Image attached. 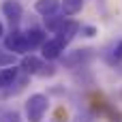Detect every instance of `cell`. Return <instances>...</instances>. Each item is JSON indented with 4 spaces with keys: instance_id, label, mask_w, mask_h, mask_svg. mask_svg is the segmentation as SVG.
<instances>
[{
    "instance_id": "1",
    "label": "cell",
    "mask_w": 122,
    "mask_h": 122,
    "mask_svg": "<svg viewBox=\"0 0 122 122\" xmlns=\"http://www.w3.org/2000/svg\"><path fill=\"white\" fill-rule=\"evenodd\" d=\"M26 120L28 122H43L47 109H49V99L43 94V92H34L26 99Z\"/></svg>"
},
{
    "instance_id": "2",
    "label": "cell",
    "mask_w": 122,
    "mask_h": 122,
    "mask_svg": "<svg viewBox=\"0 0 122 122\" xmlns=\"http://www.w3.org/2000/svg\"><path fill=\"white\" fill-rule=\"evenodd\" d=\"M2 43H4V49L11 51V54L28 56V51H30V47H28V43H26V34H24V30H17V28H13V30L2 39Z\"/></svg>"
},
{
    "instance_id": "3",
    "label": "cell",
    "mask_w": 122,
    "mask_h": 122,
    "mask_svg": "<svg viewBox=\"0 0 122 122\" xmlns=\"http://www.w3.org/2000/svg\"><path fill=\"white\" fill-rule=\"evenodd\" d=\"M0 11H2V15L9 19V24L15 28L19 21H21V15H24V9H21V4L17 2V0H2V4H0Z\"/></svg>"
},
{
    "instance_id": "4",
    "label": "cell",
    "mask_w": 122,
    "mask_h": 122,
    "mask_svg": "<svg viewBox=\"0 0 122 122\" xmlns=\"http://www.w3.org/2000/svg\"><path fill=\"white\" fill-rule=\"evenodd\" d=\"M66 45L58 39V36H51L45 41V45L41 47V54H43V60H58L62 54H64Z\"/></svg>"
},
{
    "instance_id": "5",
    "label": "cell",
    "mask_w": 122,
    "mask_h": 122,
    "mask_svg": "<svg viewBox=\"0 0 122 122\" xmlns=\"http://www.w3.org/2000/svg\"><path fill=\"white\" fill-rule=\"evenodd\" d=\"M19 69H21L24 73H30V75H36V73L41 75V69H45V60H43V58H39V56L28 54V56H24V58H21Z\"/></svg>"
},
{
    "instance_id": "6",
    "label": "cell",
    "mask_w": 122,
    "mask_h": 122,
    "mask_svg": "<svg viewBox=\"0 0 122 122\" xmlns=\"http://www.w3.org/2000/svg\"><path fill=\"white\" fill-rule=\"evenodd\" d=\"M24 34H26V43H28L30 49L43 47L45 41H47V34H45L43 28H28V30H24Z\"/></svg>"
},
{
    "instance_id": "7",
    "label": "cell",
    "mask_w": 122,
    "mask_h": 122,
    "mask_svg": "<svg viewBox=\"0 0 122 122\" xmlns=\"http://www.w3.org/2000/svg\"><path fill=\"white\" fill-rule=\"evenodd\" d=\"M79 30H81V28H79V24H77V21L66 19V21H64V26L60 28V32H58L56 36H58V39H60L64 45H69V43H71V41L77 36V32H79Z\"/></svg>"
},
{
    "instance_id": "8",
    "label": "cell",
    "mask_w": 122,
    "mask_h": 122,
    "mask_svg": "<svg viewBox=\"0 0 122 122\" xmlns=\"http://www.w3.org/2000/svg\"><path fill=\"white\" fill-rule=\"evenodd\" d=\"M60 9V0H36L34 2V11L43 17H51L56 15Z\"/></svg>"
},
{
    "instance_id": "9",
    "label": "cell",
    "mask_w": 122,
    "mask_h": 122,
    "mask_svg": "<svg viewBox=\"0 0 122 122\" xmlns=\"http://www.w3.org/2000/svg\"><path fill=\"white\" fill-rule=\"evenodd\" d=\"M90 58H92V49H90V47H81V49L71 51V54L64 58V62H66V66H77L79 62H88Z\"/></svg>"
},
{
    "instance_id": "10",
    "label": "cell",
    "mask_w": 122,
    "mask_h": 122,
    "mask_svg": "<svg viewBox=\"0 0 122 122\" xmlns=\"http://www.w3.org/2000/svg\"><path fill=\"white\" fill-rule=\"evenodd\" d=\"M17 75H19V69L17 66H4V69H0V88L13 86L15 79H17Z\"/></svg>"
},
{
    "instance_id": "11",
    "label": "cell",
    "mask_w": 122,
    "mask_h": 122,
    "mask_svg": "<svg viewBox=\"0 0 122 122\" xmlns=\"http://www.w3.org/2000/svg\"><path fill=\"white\" fill-rule=\"evenodd\" d=\"M84 6V0H60V11L64 17H73L81 11Z\"/></svg>"
},
{
    "instance_id": "12",
    "label": "cell",
    "mask_w": 122,
    "mask_h": 122,
    "mask_svg": "<svg viewBox=\"0 0 122 122\" xmlns=\"http://www.w3.org/2000/svg\"><path fill=\"white\" fill-rule=\"evenodd\" d=\"M64 21H66V19H64V15H58V13H56V15H51V17H45V28H47L49 32L58 34V32H60V28L64 26Z\"/></svg>"
},
{
    "instance_id": "13",
    "label": "cell",
    "mask_w": 122,
    "mask_h": 122,
    "mask_svg": "<svg viewBox=\"0 0 122 122\" xmlns=\"http://www.w3.org/2000/svg\"><path fill=\"white\" fill-rule=\"evenodd\" d=\"M0 122H21L17 112H2L0 114Z\"/></svg>"
},
{
    "instance_id": "14",
    "label": "cell",
    "mask_w": 122,
    "mask_h": 122,
    "mask_svg": "<svg viewBox=\"0 0 122 122\" xmlns=\"http://www.w3.org/2000/svg\"><path fill=\"white\" fill-rule=\"evenodd\" d=\"M81 32H84V36H94L99 30H97L94 26H81Z\"/></svg>"
},
{
    "instance_id": "15",
    "label": "cell",
    "mask_w": 122,
    "mask_h": 122,
    "mask_svg": "<svg viewBox=\"0 0 122 122\" xmlns=\"http://www.w3.org/2000/svg\"><path fill=\"white\" fill-rule=\"evenodd\" d=\"M114 56H116L118 60H122V41L116 45V49H114Z\"/></svg>"
},
{
    "instance_id": "16",
    "label": "cell",
    "mask_w": 122,
    "mask_h": 122,
    "mask_svg": "<svg viewBox=\"0 0 122 122\" xmlns=\"http://www.w3.org/2000/svg\"><path fill=\"white\" fill-rule=\"evenodd\" d=\"M4 34V26H2V21H0V36Z\"/></svg>"
}]
</instances>
